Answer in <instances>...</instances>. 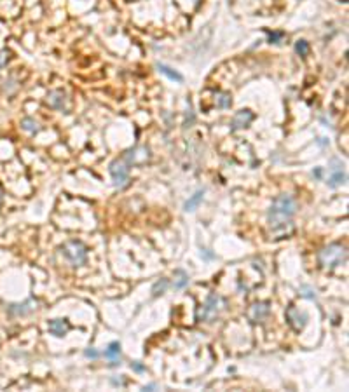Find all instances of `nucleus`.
Masks as SVG:
<instances>
[{
  "label": "nucleus",
  "mask_w": 349,
  "mask_h": 392,
  "mask_svg": "<svg viewBox=\"0 0 349 392\" xmlns=\"http://www.w3.org/2000/svg\"><path fill=\"white\" fill-rule=\"evenodd\" d=\"M297 213V202L288 194H281L273 200L269 211H267V223L273 230L287 227L292 221V218Z\"/></svg>",
  "instance_id": "nucleus-1"
},
{
  "label": "nucleus",
  "mask_w": 349,
  "mask_h": 392,
  "mask_svg": "<svg viewBox=\"0 0 349 392\" xmlns=\"http://www.w3.org/2000/svg\"><path fill=\"white\" fill-rule=\"evenodd\" d=\"M320 265L325 270H332L337 268L339 265H344L348 260V249L343 244H329L327 248H323L318 255Z\"/></svg>",
  "instance_id": "nucleus-2"
},
{
  "label": "nucleus",
  "mask_w": 349,
  "mask_h": 392,
  "mask_svg": "<svg viewBox=\"0 0 349 392\" xmlns=\"http://www.w3.org/2000/svg\"><path fill=\"white\" fill-rule=\"evenodd\" d=\"M61 253L73 267H80L87 260V249L80 241H68L61 246Z\"/></svg>",
  "instance_id": "nucleus-3"
},
{
  "label": "nucleus",
  "mask_w": 349,
  "mask_h": 392,
  "mask_svg": "<svg viewBox=\"0 0 349 392\" xmlns=\"http://www.w3.org/2000/svg\"><path fill=\"white\" fill-rule=\"evenodd\" d=\"M224 307H225L224 298L218 296V295H215V293H211V295L208 296L206 303L197 310L196 319L197 321H206V319H210V317H215L222 309H224Z\"/></svg>",
  "instance_id": "nucleus-4"
},
{
  "label": "nucleus",
  "mask_w": 349,
  "mask_h": 392,
  "mask_svg": "<svg viewBox=\"0 0 349 392\" xmlns=\"http://www.w3.org/2000/svg\"><path fill=\"white\" fill-rule=\"evenodd\" d=\"M110 176L117 189H124L129 180V166L122 159H115L110 164Z\"/></svg>",
  "instance_id": "nucleus-5"
},
{
  "label": "nucleus",
  "mask_w": 349,
  "mask_h": 392,
  "mask_svg": "<svg viewBox=\"0 0 349 392\" xmlns=\"http://www.w3.org/2000/svg\"><path fill=\"white\" fill-rule=\"evenodd\" d=\"M346 171H344V164L339 159H332L329 164V187L330 189H337V187L344 185L346 183Z\"/></svg>",
  "instance_id": "nucleus-6"
},
{
  "label": "nucleus",
  "mask_w": 349,
  "mask_h": 392,
  "mask_svg": "<svg viewBox=\"0 0 349 392\" xmlns=\"http://www.w3.org/2000/svg\"><path fill=\"white\" fill-rule=\"evenodd\" d=\"M149 159H150V150L147 147L138 145V147H135V148H131V150L126 152L124 157H122V161H124L128 166H142V164H145Z\"/></svg>",
  "instance_id": "nucleus-7"
},
{
  "label": "nucleus",
  "mask_w": 349,
  "mask_h": 392,
  "mask_svg": "<svg viewBox=\"0 0 349 392\" xmlns=\"http://www.w3.org/2000/svg\"><path fill=\"white\" fill-rule=\"evenodd\" d=\"M285 316H287L288 324H290L295 331H302L306 328V324H308V314L302 312L301 309H297V307H294V305L288 307Z\"/></svg>",
  "instance_id": "nucleus-8"
},
{
  "label": "nucleus",
  "mask_w": 349,
  "mask_h": 392,
  "mask_svg": "<svg viewBox=\"0 0 349 392\" xmlns=\"http://www.w3.org/2000/svg\"><path fill=\"white\" fill-rule=\"evenodd\" d=\"M269 312H271L269 302H257V303H253V305L250 307L248 319L252 321V323H260L264 317L269 316Z\"/></svg>",
  "instance_id": "nucleus-9"
},
{
  "label": "nucleus",
  "mask_w": 349,
  "mask_h": 392,
  "mask_svg": "<svg viewBox=\"0 0 349 392\" xmlns=\"http://www.w3.org/2000/svg\"><path fill=\"white\" fill-rule=\"evenodd\" d=\"M47 105L56 108V110L66 112L68 110V98H66V94L63 91H51L47 94Z\"/></svg>",
  "instance_id": "nucleus-10"
},
{
  "label": "nucleus",
  "mask_w": 349,
  "mask_h": 392,
  "mask_svg": "<svg viewBox=\"0 0 349 392\" xmlns=\"http://www.w3.org/2000/svg\"><path fill=\"white\" fill-rule=\"evenodd\" d=\"M252 121H253V112L248 110V108H243V110H239L238 114L234 115V119H232V122H231V129L238 131L243 128H248V126L252 124Z\"/></svg>",
  "instance_id": "nucleus-11"
},
{
  "label": "nucleus",
  "mask_w": 349,
  "mask_h": 392,
  "mask_svg": "<svg viewBox=\"0 0 349 392\" xmlns=\"http://www.w3.org/2000/svg\"><path fill=\"white\" fill-rule=\"evenodd\" d=\"M37 309V302L35 300H26L24 303H12V305H9V314H12V316H26V314L33 312V310Z\"/></svg>",
  "instance_id": "nucleus-12"
},
{
  "label": "nucleus",
  "mask_w": 349,
  "mask_h": 392,
  "mask_svg": "<svg viewBox=\"0 0 349 392\" xmlns=\"http://www.w3.org/2000/svg\"><path fill=\"white\" fill-rule=\"evenodd\" d=\"M47 328L54 337H65L70 330V324L66 319H52V321H49Z\"/></svg>",
  "instance_id": "nucleus-13"
},
{
  "label": "nucleus",
  "mask_w": 349,
  "mask_h": 392,
  "mask_svg": "<svg viewBox=\"0 0 349 392\" xmlns=\"http://www.w3.org/2000/svg\"><path fill=\"white\" fill-rule=\"evenodd\" d=\"M105 358L110 361L112 366L121 365V344L119 342H112L107 347V351H105Z\"/></svg>",
  "instance_id": "nucleus-14"
},
{
  "label": "nucleus",
  "mask_w": 349,
  "mask_h": 392,
  "mask_svg": "<svg viewBox=\"0 0 349 392\" xmlns=\"http://www.w3.org/2000/svg\"><path fill=\"white\" fill-rule=\"evenodd\" d=\"M203 199H204V189H201V190H197L194 196H190L189 199L185 200V204H183V211H187V213L196 211L197 206L203 202Z\"/></svg>",
  "instance_id": "nucleus-15"
},
{
  "label": "nucleus",
  "mask_w": 349,
  "mask_h": 392,
  "mask_svg": "<svg viewBox=\"0 0 349 392\" xmlns=\"http://www.w3.org/2000/svg\"><path fill=\"white\" fill-rule=\"evenodd\" d=\"M157 68H159V72L163 73V75H166L170 80H175V82H183V77L180 75L178 72H175L173 68H170V66H166V65H163V63H159V65H157Z\"/></svg>",
  "instance_id": "nucleus-16"
},
{
  "label": "nucleus",
  "mask_w": 349,
  "mask_h": 392,
  "mask_svg": "<svg viewBox=\"0 0 349 392\" xmlns=\"http://www.w3.org/2000/svg\"><path fill=\"white\" fill-rule=\"evenodd\" d=\"M187 284H189V275L183 270H175V282H173L175 289H183Z\"/></svg>",
  "instance_id": "nucleus-17"
},
{
  "label": "nucleus",
  "mask_w": 349,
  "mask_h": 392,
  "mask_svg": "<svg viewBox=\"0 0 349 392\" xmlns=\"http://www.w3.org/2000/svg\"><path fill=\"white\" fill-rule=\"evenodd\" d=\"M215 103H217L218 108H229L232 105L231 94L229 93H217L215 94Z\"/></svg>",
  "instance_id": "nucleus-18"
},
{
  "label": "nucleus",
  "mask_w": 349,
  "mask_h": 392,
  "mask_svg": "<svg viewBox=\"0 0 349 392\" xmlns=\"http://www.w3.org/2000/svg\"><path fill=\"white\" fill-rule=\"evenodd\" d=\"M21 128H23L24 131H28V133H37V131H40L38 122L33 121V119H30V117H24L23 121H21Z\"/></svg>",
  "instance_id": "nucleus-19"
},
{
  "label": "nucleus",
  "mask_w": 349,
  "mask_h": 392,
  "mask_svg": "<svg viewBox=\"0 0 349 392\" xmlns=\"http://www.w3.org/2000/svg\"><path fill=\"white\" fill-rule=\"evenodd\" d=\"M168 286H170L168 279H161V281H157L156 284L152 286V295L154 296H159V295H163V293H166Z\"/></svg>",
  "instance_id": "nucleus-20"
},
{
  "label": "nucleus",
  "mask_w": 349,
  "mask_h": 392,
  "mask_svg": "<svg viewBox=\"0 0 349 392\" xmlns=\"http://www.w3.org/2000/svg\"><path fill=\"white\" fill-rule=\"evenodd\" d=\"M295 52L299 56H308L309 54V44L306 40H297L295 42Z\"/></svg>",
  "instance_id": "nucleus-21"
},
{
  "label": "nucleus",
  "mask_w": 349,
  "mask_h": 392,
  "mask_svg": "<svg viewBox=\"0 0 349 392\" xmlns=\"http://www.w3.org/2000/svg\"><path fill=\"white\" fill-rule=\"evenodd\" d=\"M299 291H301V295L306 296V298H311V300L316 298V291L311 288V286H306V284L301 286V288H299Z\"/></svg>",
  "instance_id": "nucleus-22"
},
{
  "label": "nucleus",
  "mask_w": 349,
  "mask_h": 392,
  "mask_svg": "<svg viewBox=\"0 0 349 392\" xmlns=\"http://www.w3.org/2000/svg\"><path fill=\"white\" fill-rule=\"evenodd\" d=\"M7 59H9V52L3 49V51H0V70L5 66V63H7Z\"/></svg>",
  "instance_id": "nucleus-23"
},
{
  "label": "nucleus",
  "mask_w": 349,
  "mask_h": 392,
  "mask_svg": "<svg viewBox=\"0 0 349 392\" xmlns=\"http://www.w3.org/2000/svg\"><path fill=\"white\" fill-rule=\"evenodd\" d=\"M131 368H133V370H135V372H138V373L145 372V366H143V365H142V363H140V361H135V363H133V365H131Z\"/></svg>",
  "instance_id": "nucleus-24"
},
{
  "label": "nucleus",
  "mask_w": 349,
  "mask_h": 392,
  "mask_svg": "<svg viewBox=\"0 0 349 392\" xmlns=\"http://www.w3.org/2000/svg\"><path fill=\"white\" fill-rule=\"evenodd\" d=\"M98 352H96V349H87L86 351V358H91V359H96L98 358Z\"/></svg>",
  "instance_id": "nucleus-25"
},
{
  "label": "nucleus",
  "mask_w": 349,
  "mask_h": 392,
  "mask_svg": "<svg viewBox=\"0 0 349 392\" xmlns=\"http://www.w3.org/2000/svg\"><path fill=\"white\" fill-rule=\"evenodd\" d=\"M201 256H204V258H213V255H208V249H201Z\"/></svg>",
  "instance_id": "nucleus-26"
},
{
  "label": "nucleus",
  "mask_w": 349,
  "mask_h": 392,
  "mask_svg": "<svg viewBox=\"0 0 349 392\" xmlns=\"http://www.w3.org/2000/svg\"><path fill=\"white\" fill-rule=\"evenodd\" d=\"M283 37V33H271V42L273 40H278V38Z\"/></svg>",
  "instance_id": "nucleus-27"
},
{
  "label": "nucleus",
  "mask_w": 349,
  "mask_h": 392,
  "mask_svg": "<svg viewBox=\"0 0 349 392\" xmlns=\"http://www.w3.org/2000/svg\"><path fill=\"white\" fill-rule=\"evenodd\" d=\"M156 387H157L156 384H150V386H145V387H143V391H152V389H156Z\"/></svg>",
  "instance_id": "nucleus-28"
}]
</instances>
